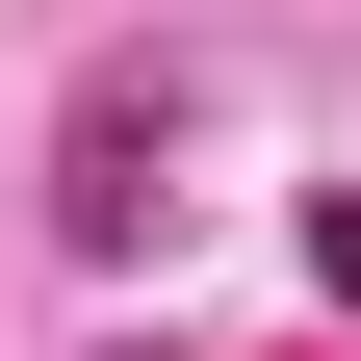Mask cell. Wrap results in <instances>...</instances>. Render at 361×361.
<instances>
[{
  "mask_svg": "<svg viewBox=\"0 0 361 361\" xmlns=\"http://www.w3.org/2000/svg\"><path fill=\"white\" fill-rule=\"evenodd\" d=\"M155 155H180V104H155V78H104V104L52 129V233H78V258H129V233H155Z\"/></svg>",
  "mask_w": 361,
  "mask_h": 361,
  "instance_id": "6da1fadb",
  "label": "cell"
},
{
  "mask_svg": "<svg viewBox=\"0 0 361 361\" xmlns=\"http://www.w3.org/2000/svg\"><path fill=\"white\" fill-rule=\"evenodd\" d=\"M310 284H336V336H361V180H336V207H310Z\"/></svg>",
  "mask_w": 361,
  "mask_h": 361,
  "instance_id": "7a4b0ae2",
  "label": "cell"
},
{
  "mask_svg": "<svg viewBox=\"0 0 361 361\" xmlns=\"http://www.w3.org/2000/svg\"><path fill=\"white\" fill-rule=\"evenodd\" d=\"M104 361H180V336H104Z\"/></svg>",
  "mask_w": 361,
  "mask_h": 361,
  "instance_id": "3957f363",
  "label": "cell"
}]
</instances>
